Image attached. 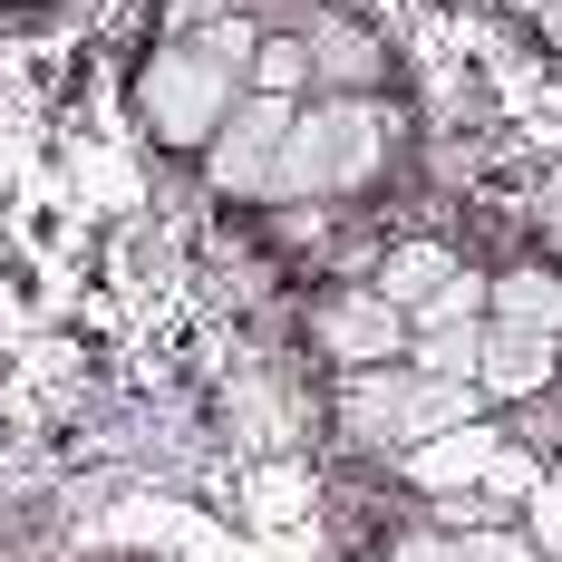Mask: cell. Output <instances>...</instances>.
I'll list each match as a JSON object with an SVG mask.
<instances>
[{"mask_svg": "<svg viewBox=\"0 0 562 562\" xmlns=\"http://www.w3.org/2000/svg\"><path fill=\"white\" fill-rule=\"evenodd\" d=\"M553 379H562V339H543V330H495V321H485L475 389H485L495 417H505V407H533V397H553Z\"/></svg>", "mask_w": 562, "mask_h": 562, "instance_id": "277c9868", "label": "cell"}, {"mask_svg": "<svg viewBox=\"0 0 562 562\" xmlns=\"http://www.w3.org/2000/svg\"><path fill=\"white\" fill-rule=\"evenodd\" d=\"M553 447H562V437H553Z\"/></svg>", "mask_w": 562, "mask_h": 562, "instance_id": "8992f818", "label": "cell"}, {"mask_svg": "<svg viewBox=\"0 0 562 562\" xmlns=\"http://www.w3.org/2000/svg\"><path fill=\"white\" fill-rule=\"evenodd\" d=\"M485 321H495V330L562 339V272H553V262H505V272H495V301H485Z\"/></svg>", "mask_w": 562, "mask_h": 562, "instance_id": "5b68a950", "label": "cell"}, {"mask_svg": "<svg viewBox=\"0 0 562 562\" xmlns=\"http://www.w3.org/2000/svg\"><path fill=\"white\" fill-rule=\"evenodd\" d=\"M252 49H262L252 10L224 20V30H204V40H136V58H126V116H136V136L166 166H204L224 146L233 108L252 98Z\"/></svg>", "mask_w": 562, "mask_h": 562, "instance_id": "6da1fadb", "label": "cell"}, {"mask_svg": "<svg viewBox=\"0 0 562 562\" xmlns=\"http://www.w3.org/2000/svg\"><path fill=\"white\" fill-rule=\"evenodd\" d=\"M379 562H543L524 514H427V524H397Z\"/></svg>", "mask_w": 562, "mask_h": 562, "instance_id": "3957f363", "label": "cell"}, {"mask_svg": "<svg viewBox=\"0 0 562 562\" xmlns=\"http://www.w3.org/2000/svg\"><path fill=\"white\" fill-rule=\"evenodd\" d=\"M311 349L330 359L339 379H369V369H397V359H407V321L349 272V281H330V291L311 301Z\"/></svg>", "mask_w": 562, "mask_h": 562, "instance_id": "7a4b0ae2", "label": "cell"}]
</instances>
